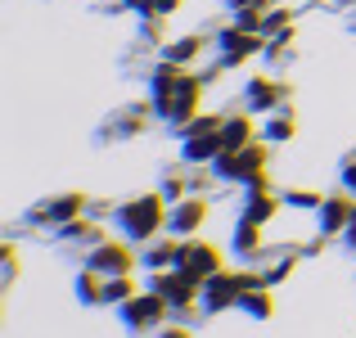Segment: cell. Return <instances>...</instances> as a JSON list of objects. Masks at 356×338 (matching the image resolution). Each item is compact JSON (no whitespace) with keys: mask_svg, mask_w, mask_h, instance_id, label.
I'll use <instances>...</instances> for the list:
<instances>
[{"mask_svg":"<svg viewBox=\"0 0 356 338\" xmlns=\"http://www.w3.org/2000/svg\"><path fill=\"white\" fill-rule=\"evenodd\" d=\"M158 221V203L149 199V203H136V208H131V225H136V230H149V225Z\"/></svg>","mask_w":356,"mask_h":338,"instance_id":"1","label":"cell"}]
</instances>
